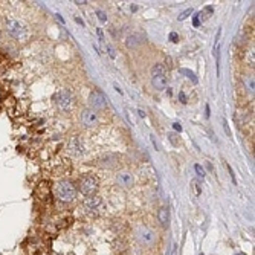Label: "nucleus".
<instances>
[{"instance_id":"1","label":"nucleus","mask_w":255,"mask_h":255,"mask_svg":"<svg viewBox=\"0 0 255 255\" xmlns=\"http://www.w3.org/2000/svg\"><path fill=\"white\" fill-rule=\"evenodd\" d=\"M3 25H5L6 34L11 38L17 40V41H26L29 38V29H28V26L23 22H20L19 19L6 17L3 20Z\"/></svg>"},{"instance_id":"2","label":"nucleus","mask_w":255,"mask_h":255,"mask_svg":"<svg viewBox=\"0 0 255 255\" xmlns=\"http://www.w3.org/2000/svg\"><path fill=\"white\" fill-rule=\"evenodd\" d=\"M54 191H55L57 199L60 202H63V203H71L75 199V196H76V188L69 181H60V182H57Z\"/></svg>"},{"instance_id":"3","label":"nucleus","mask_w":255,"mask_h":255,"mask_svg":"<svg viewBox=\"0 0 255 255\" xmlns=\"http://www.w3.org/2000/svg\"><path fill=\"white\" fill-rule=\"evenodd\" d=\"M98 188H100V181H98L97 176H93V174H86L84 178L79 179L78 189L87 197L95 196V193L98 191Z\"/></svg>"},{"instance_id":"4","label":"nucleus","mask_w":255,"mask_h":255,"mask_svg":"<svg viewBox=\"0 0 255 255\" xmlns=\"http://www.w3.org/2000/svg\"><path fill=\"white\" fill-rule=\"evenodd\" d=\"M54 100L57 107L61 111H69L73 107V95L68 90V89H60L55 95H54Z\"/></svg>"},{"instance_id":"5","label":"nucleus","mask_w":255,"mask_h":255,"mask_svg":"<svg viewBox=\"0 0 255 255\" xmlns=\"http://www.w3.org/2000/svg\"><path fill=\"white\" fill-rule=\"evenodd\" d=\"M167 71L164 65H154L151 69V84L156 90H164L167 87Z\"/></svg>"},{"instance_id":"6","label":"nucleus","mask_w":255,"mask_h":255,"mask_svg":"<svg viewBox=\"0 0 255 255\" xmlns=\"http://www.w3.org/2000/svg\"><path fill=\"white\" fill-rule=\"evenodd\" d=\"M89 104L93 110H101L106 107V98H104V95L98 90H93L90 93V97H89Z\"/></svg>"},{"instance_id":"7","label":"nucleus","mask_w":255,"mask_h":255,"mask_svg":"<svg viewBox=\"0 0 255 255\" xmlns=\"http://www.w3.org/2000/svg\"><path fill=\"white\" fill-rule=\"evenodd\" d=\"M81 122H83L86 127H93V125H97V122H98V115L95 113V110H84L83 115H81Z\"/></svg>"},{"instance_id":"8","label":"nucleus","mask_w":255,"mask_h":255,"mask_svg":"<svg viewBox=\"0 0 255 255\" xmlns=\"http://www.w3.org/2000/svg\"><path fill=\"white\" fill-rule=\"evenodd\" d=\"M101 203H103L101 197H98V196H89V197L84 200V208H86L89 213H93V211H97V210L100 208Z\"/></svg>"},{"instance_id":"9","label":"nucleus","mask_w":255,"mask_h":255,"mask_svg":"<svg viewBox=\"0 0 255 255\" xmlns=\"http://www.w3.org/2000/svg\"><path fill=\"white\" fill-rule=\"evenodd\" d=\"M116 179H118V183L124 188H129L133 185V176L130 173H119Z\"/></svg>"},{"instance_id":"10","label":"nucleus","mask_w":255,"mask_h":255,"mask_svg":"<svg viewBox=\"0 0 255 255\" xmlns=\"http://www.w3.org/2000/svg\"><path fill=\"white\" fill-rule=\"evenodd\" d=\"M69 150L73 156H81L83 154V146L79 142L78 138H72V141L69 142Z\"/></svg>"},{"instance_id":"11","label":"nucleus","mask_w":255,"mask_h":255,"mask_svg":"<svg viewBox=\"0 0 255 255\" xmlns=\"http://www.w3.org/2000/svg\"><path fill=\"white\" fill-rule=\"evenodd\" d=\"M138 237H139V240L142 243H146V245H151L153 240H154V234L151 231H148V229H142L141 235H138Z\"/></svg>"},{"instance_id":"12","label":"nucleus","mask_w":255,"mask_h":255,"mask_svg":"<svg viewBox=\"0 0 255 255\" xmlns=\"http://www.w3.org/2000/svg\"><path fill=\"white\" fill-rule=\"evenodd\" d=\"M157 219L159 221H161V225L162 226H167L168 225V221H170V213L167 208H161L157 211Z\"/></svg>"},{"instance_id":"13","label":"nucleus","mask_w":255,"mask_h":255,"mask_svg":"<svg viewBox=\"0 0 255 255\" xmlns=\"http://www.w3.org/2000/svg\"><path fill=\"white\" fill-rule=\"evenodd\" d=\"M118 162V156L116 154H107L101 159V165L103 167H113Z\"/></svg>"},{"instance_id":"14","label":"nucleus","mask_w":255,"mask_h":255,"mask_svg":"<svg viewBox=\"0 0 255 255\" xmlns=\"http://www.w3.org/2000/svg\"><path fill=\"white\" fill-rule=\"evenodd\" d=\"M138 43H139V37L138 36H132V37L127 38V46H130V47L136 46Z\"/></svg>"},{"instance_id":"15","label":"nucleus","mask_w":255,"mask_h":255,"mask_svg":"<svg viewBox=\"0 0 255 255\" xmlns=\"http://www.w3.org/2000/svg\"><path fill=\"white\" fill-rule=\"evenodd\" d=\"M97 15H98V19H100L101 23H106L107 22V15H106L104 11H97Z\"/></svg>"},{"instance_id":"16","label":"nucleus","mask_w":255,"mask_h":255,"mask_svg":"<svg viewBox=\"0 0 255 255\" xmlns=\"http://www.w3.org/2000/svg\"><path fill=\"white\" fill-rule=\"evenodd\" d=\"M189 14H193V9H191V8H189V9H186V11H183V12H182V14L179 15V20H185V19L188 17Z\"/></svg>"},{"instance_id":"17","label":"nucleus","mask_w":255,"mask_h":255,"mask_svg":"<svg viewBox=\"0 0 255 255\" xmlns=\"http://www.w3.org/2000/svg\"><path fill=\"white\" fill-rule=\"evenodd\" d=\"M194 170H196V173L199 174V178H205V170H203L200 165H196V167H194Z\"/></svg>"},{"instance_id":"18","label":"nucleus","mask_w":255,"mask_h":255,"mask_svg":"<svg viewBox=\"0 0 255 255\" xmlns=\"http://www.w3.org/2000/svg\"><path fill=\"white\" fill-rule=\"evenodd\" d=\"M170 40H171L173 43H178V41H179V36H178L176 33H171V34H170Z\"/></svg>"},{"instance_id":"19","label":"nucleus","mask_w":255,"mask_h":255,"mask_svg":"<svg viewBox=\"0 0 255 255\" xmlns=\"http://www.w3.org/2000/svg\"><path fill=\"white\" fill-rule=\"evenodd\" d=\"M182 73H186L189 78H193L194 79V81H197V79H196V76H194V73L193 72H189V71H186V69H182Z\"/></svg>"},{"instance_id":"20","label":"nucleus","mask_w":255,"mask_h":255,"mask_svg":"<svg viewBox=\"0 0 255 255\" xmlns=\"http://www.w3.org/2000/svg\"><path fill=\"white\" fill-rule=\"evenodd\" d=\"M107 51H109V55H110L111 58L116 57V55H115V51H113V47H111V46H107Z\"/></svg>"},{"instance_id":"21","label":"nucleus","mask_w":255,"mask_h":255,"mask_svg":"<svg viewBox=\"0 0 255 255\" xmlns=\"http://www.w3.org/2000/svg\"><path fill=\"white\" fill-rule=\"evenodd\" d=\"M226 167H228V170H229V173H231V178H232V182L234 183H237V181H235V174H234V171H232V168L226 164Z\"/></svg>"},{"instance_id":"22","label":"nucleus","mask_w":255,"mask_h":255,"mask_svg":"<svg viewBox=\"0 0 255 255\" xmlns=\"http://www.w3.org/2000/svg\"><path fill=\"white\" fill-rule=\"evenodd\" d=\"M193 185H194L196 193H197V194H200V185H199V182H197V181H194V182H193Z\"/></svg>"},{"instance_id":"23","label":"nucleus","mask_w":255,"mask_h":255,"mask_svg":"<svg viewBox=\"0 0 255 255\" xmlns=\"http://www.w3.org/2000/svg\"><path fill=\"white\" fill-rule=\"evenodd\" d=\"M173 127H174V130H178V132H182V125H181L179 122H174V124H173Z\"/></svg>"},{"instance_id":"24","label":"nucleus","mask_w":255,"mask_h":255,"mask_svg":"<svg viewBox=\"0 0 255 255\" xmlns=\"http://www.w3.org/2000/svg\"><path fill=\"white\" fill-rule=\"evenodd\" d=\"M193 25H194L196 28L200 25V22H199V14H197V15H194V19H193Z\"/></svg>"},{"instance_id":"25","label":"nucleus","mask_w":255,"mask_h":255,"mask_svg":"<svg viewBox=\"0 0 255 255\" xmlns=\"http://www.w3.org/2000/svg\"><path fill=\"white\" fill-rule=\"evenodd\" d=\"M179 98H181V101H182L183 104L186 103V97H185V93H183V92H181V93H179Z\"/></svg>"},{"instance_id":"26","label":"nucleus","mask_w":255,"mask_h":255,"mask_svg":"<svg viewBox=\"0 0 255 255\" xmlns=\"http://www.w3.org/2000/svg\"><path fill=\"white\" fill-rule=\"evenodd\" d=\"M223 125H225V132H226V133L229 135L231 132H229V127H228V124H226V121H223Z\"/></svg>"},{"instance_id":"27","label":"nucleus","mask_w":255,"mask_h":255,"mask_svg":"<svg viewBox=\"0 0 255 255\" xmlns=\"http://www.w3.org/2000/svg\"><path fill=\"white\" fill-rule=\"evenodd\" d=\"M75 22H76V23H79V25H84V22H83L81 19H78V17L75 19Z\"/></svg>"},{"instance_id":"28","label":"nucleus","mask_w":255,"mask_h":255,"mask_svg":"<svg viewBox=\"0 0 255 255\" xmlns=\"http://www.w3.org/2000/svg\"><path fill=\"white\" fill-rule=\"evenodd\" d=\"M98 36H100V40H103V33H101V29H98Z\"/></svg>"},{"instance_id":"29","label":"nucleus","mask_w":255,"mask_h":255,"mask_svg":"<svg viewBox=\"0 0 255 255\" xmlns=\"http://www.w3.org/2000/svg\"><path fill=\"white\" fill-rule=\"evenodd\" d=\"M2 40H3V38H2V33H0V43H2Z\"/></svg>"},{"instance_id":"30","label":"nucleus","mask_w":255,"mask_h":255,"mask_svg":"<svg viewBox=\"0 0 255 255\" xmlns=\"http://www.w3.org/2000/svg\"><path fill=\"white\" fill-rule=\"evenodd\" d=\"M237 255H238V254H237Z\"/></svg>"}]
</instances>
